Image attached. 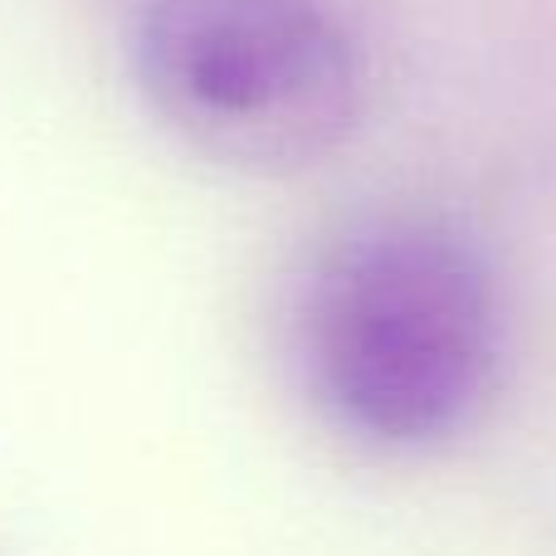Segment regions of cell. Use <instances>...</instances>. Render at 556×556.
Here are the masks:
<instances>
[{
	"label": "cell",
	"mask_w": 556,
	"mask_h": 556,
	"mask_svg": "<svg viewBox=\"0 0 556 556\" xmlns=\"http://www.w3.org/2000/svg\"><path fill=\"white\" fill-rule=\"evenodd\" d=\"M303 386L337 430L430 450L479 415L503 352L483 254L430 215H381L317 254L293 313Z\"/></svg>",
	"instance_id": "obj_1"
},
{
	"label": "cell",
	"mask_w": 556,
	"mask_h": 556,
	"mask_svg": "<svg viewBox=\"0 0 556 556\" xmlns=\"http://www.w3.org/2000/svg\"><path fill=\"white\" fill-rule=\"evenodd\" d=\"M132 74L152 113L240 172H303L362 113V64L317 0H142Z\"/></svg>",
	"instance_id": "obj_2"
}]
</instances>
